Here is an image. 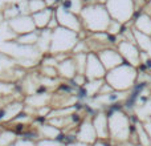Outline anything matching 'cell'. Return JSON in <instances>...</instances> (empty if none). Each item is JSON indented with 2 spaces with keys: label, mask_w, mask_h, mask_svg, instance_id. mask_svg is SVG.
Segmentation results:
<instances>
[{
  "label": "cell",
  "mask_w": 151,
  "mask_h": 146,
  "mask_svg": "<svg viewBox=\"0 0 151 146\" xmlns=\"http://www.w3.org/2000/svg\"><path fill=\"white\" fill-rule=\"evenodd\" d=\"M91 146H111L110 141H105V139H97Z\"/></svg>",
  "instance_id": "32"
},
{
  "label": "cell",
  "mask_w": 151,
  "mask_h": 146,
  "mask_svg": "<svg viewBox=\"0 0 151 146\" xmlns=\"http://www.w3.org/2000/svg\"><path fill=\"white\" fill-rule=\"evenodd\" d=\"M53 16H55V9H53V8H48V7L45 8V9L33 13L32 19H33V23H35V25H36V29H39V31L47 29L50 20L53 19Z\"/></svg>",
  "instance_id": "17"
},
{
  "label": "cell",
  "mask_w": 151,
  "mask_h": 146,
  "mask_svg": "<svg viewBox=\"0 0 151 146\" xmlns=\"http://www.w3.org/2000/svg\"><path fill=\"white\" fill-rule=\"evenodd\" d=\"M64 146H91V145L85 144V142H80V141H77V139H74V141L68 142V144H65Z\"/></svg>",
  "instance_id": "31"
},
{
  "label": "cell",
  "mask_w": 151,
  "mask_h": 146,
  "mask_svg": "<svg viewBox=\"0 0 151 146\" xmlns=\"http://www.w3.org/2000/svg\"><path fill=\"white\" fill-rule=\"evenodd\" d=\"M115 48L121 53L125 63L130 64V65L135 66V68H138L142 64L141 63V51H139L137 43L126 40V39H121V40H118Z\"/></svg>",
  "instance_id": "6"
},
{
  "label": "cell",
  "mask_w": 151,
  "mask_h": 146,
  "mask_svg": "<svg viewBox=\"0 0 151 146\" xmlns=\"http://www.w3.org/2000/svg\"><path fill=\"white\" fill-rule=\"evenodd\" d=\"M36 146H64V144L58 139H39Z\"/></svg>",
  "instance_id": "27"
},
{
  "label": "cell",
  "mask_w": 151,
  "mask_h": 146,
  "mask_svg": "<svg viewBox=\"0 0 151 146\" xmlns=\"http://www.w3.org/2000/svg\"><path fill=\"white\" fill-rule=\"evenodd\" d=\"M76 139L80 142H85V144L93 145L97 141V133L94 130L93 122H91V117H83L82 121L78 124L77 129L74 132Z\"/></svg>",
  "instance_id": "10"
},
{
  "label": "cell",
  "mask_w": 151,
  "mask_h": 146,
  "mask_svg": "<svg viewBox=\"0 0 151 146\" xmlns=\"http://www.w3.org/2000/svg\"><path fill=\"white\" fill-rule=\"evenodd\" d=\"M24 101H13L9 104H5L4 106L0 109V124H9L17 117L19 114H21L24 110Z\"/></svg>",
  "instance_id": "12"
},
{
  "label": "cell",
  "mask_w": 151,
  "mask_h": 146,
  "mask_svg": "<svg viewBox=\"0 0 151 146\" xmlns=\"http://www.w3.org/2000/svg\"><path fill=\"white\" fill-rule=\"evenodd\" d=\"M60 4L64 8H66L68 11H70V12L80 16L81 11H82L83 5H85V1L83 0H61Z\"/></svg>",
  "instance_id": "25"
},
{
  "label": "cell",
  "mask_w": 151,
  "mask_h": 146,
  "mask_svg": "<svg viewBox=\"0 0 151 146\" xmlns=\"http://www.w3.org/2000/svg\"><path fill=\"white\" fill-rule=\"evenodd\" d=\"M9 29L16 35V37L20 35H25L29 32L36 31V25L33 23L32 15H17L16 17L5 21Z\"/></svg>",
  "instance_id": "8"
},
{
  "label": "cell",
  "mask_w": 151,
  "mask_h": 146,
  "mask_svg": "<svg viewBox=\"0 0 151 146\" xmlns=\"http://www.w3.org/2000/svg\"><path fill=\"white\" fill-rule=\"evenodd\" d=\"M50 96L52 94L49 93H35L31 94V96H27L25 100H24V104L28 105L29 108H33V109H40L42 106H47L50 102Z\"/></svg>",
  "instance_id": "19"
},
{
  "label": "cell",
  "mask_w": 151,
  "mask_h": 146,
  "mask_svg": "<svg viewBox=\"0 0 151 146\" xmlns=\"http://www.w3.org/2000/svg\"><path fill=\"white\" fill-rule=\"evenodd\" d=\"M39 33L40 31L36 29L33 32H29V33H25V35H20V36L16 37V41L21 45H28V47H36V43L39 40Z\"/></svg>",
  "instance_id": "23"
},
{
  "label": "cell",
  "mask_w": 151,
  "mask_h": 146,
  "mask_svg": "<svg viewBox=\"0 0 151 146\" xmlns=\"http://www.w3.org/2000/svg\"><path fill=\"white\" fill-rule=\"evenodd\" d=\"M80 20L82 29L88 33L107 32L109 24L111 21L109 12L102 3H89L85 4L80 13Z\"/></svg>",
  "instance_id": "2"
},
{
  "label": "cell",
  "mask_w": 151,
  "mask_h": 146,
  "mask_svg": "<svg viewBox=\"0 0 151 146\" xmlns=\"http://www.w3.org/2000/svg\"><path fill=\"white\" fill-rule=\"evenodd\" d=\"M105 7L111 20L119 21L121 24H127L137 13L134 0H106Z\"/></svg>",
  "instance_id": "5"
},
{
  "label": "cell",
  "mask_w": 151,
  "mask_h": 146,
  "mask_svg": "<svg viewBox=\"0 0 151 146\" xmlns=\"http://www.w3.org/2000/svg\"><path fill=\"white\" fill-rule=\"evenodd\" d=\"M57 72H58V77L61 80H69L72 81L73 77L77 74V66H76V61L73 59V56H68L64 60H61L57 64Z\"/></svg>",
  "instance_id": "14"
},
{
  "label": "cell",
  "mask_w": 151,
  "mask_h": 146,
  "mask_svg": "<svg viewBox=\"0 0 151 146\" xmlns=\"http://www.w3.org/2000/svg\"><path fill=\"white\" fill-rule=\"evenodd\" d=\"M123 25L125 24H121L119 21L111 20L109 24V28H107V33L111 35V36H119L123 32Z\"/></svg>",
  "instance_id": "26"
},
{
  "label": "cell",
  "mask_w": 151,
  "mask_h": 146,
  "mask_svg": "<svg viewBox=\"0 0 151 146\" xmlns=\"http://www.w3.org/2000/svg\"><path fill=\"white\" fill-rule=\"evenodd\" d=\"M80 41L78 33L64 27H57L52 31L50 37V55H72L74 47Z\"/></svg>",
  "instance_id": "4"
},
{
  "label": "cell",
  "mask_w": 151,
  "mask_h": 146,
  "mask_svg": "<svg viewBox=\"0 0 151 146\" xmlns=\"http://www.w3.org/2000/svg\"><path fill=\"white\" fill-rule=\"evenodd\" d=\"M97 56H98V59L101 60L102 65L105 66L106 72L111 71V69L117 68L118 65H121V64L125 63L123 59H122V56H121V53L118 52L115 47L104 48V49H101V51L97 52Z\"/></svg>",
  "instance_id": "11"
},
{
  "label": "cell",
  "mask_w": 151,
  "mask_h": 146,
  "mask_svg": "<svg viewBox=\"0 0 151 146\" xmlns=\"http://www.w3.org/2000/svg\"><path fill=\"white\" fill-rule=\"evenodd\" d=\"M111 146H135V145H133L131 142H125V144H114Z\"/></svg>",
  "instance_id": "35"
},
{
  "label": "cell",
  "mask_w": 151,
  "mask_h": 146,
  "mask_svg": "<svg viewBox=\"0 0 151 146\" xmlns=\"http://www.w3.org/2000/svg\"><path fill=\"white\" fill-rule=\"evenodd\" d=\"M88 80H104L106 76V69L102 65L101 60L98 59L97 53L89 52L88 57H86V66H85V73Z\"/></svg>",
  "instance_id": "9"
},
{
  "label": "cell",
  "mask_w": 151,
  "mask_h": 146,
  "mask_svg": "<svg viewBox=\"0 0 151 146\" xmlns=\"http://www.w3.org/2000/svg\"><path fill=\"white\" fill-rule=\"evenodd\" d=\"M107 125H109V141L111 145L130 142L134 125L131 122V117L123 109L111 106L110 112L107 113Z\"/></svg>",
  "instance_id": "1"
},
{
  "label": "cell",
  "mask_w": 151,
  "mask_h": 146,
  "mask_svg": "<svg viewBox=\"0 0 151 146\" xmlns=\"http://www.w3.org/2000/svg\"><path fill=\"white\" fill-rule=\"evenodd\" d=\"M135 146H139V145H135Z\"/></svg>",
  "instance_id": "38"
},
{
  "label": "cell",
  "mask_w": 151,
  "mask_h": 146,
  "mask_svg": "<svg viewBox=\"0 0 151 146\" xmlns=\"http://www.w3.org/2000/svg\"><path fill=\"white\" fill-rule=\"evenodd\" d=\"M3 130V126H0V132H1Z\"/></svg>",
  "instance_id": "37"
},
{
  "label": "cell",
  "mask_w": 151,
  "mask_h": 146,
  "mask_svg": "<svg viewBox=\"0 0 151 146\" xmlns=\"http://www.w3.org/2000/svg\"><path fill=\"white\" fill-rule=\"evenodd\" d=\"M36 134L39 137V139H61L63 132L60 129H57L56 126L48 124L47 121H44V124L36 126Z\"/></svg>",
  "instance_id": "15"
},
{
  "label": "cell",
  "mask_w": 151,
  "mask_h": 146,
  "mask_svg": "<svg viewBox=\"0 0 151 146\" xmlns=\"http://www.w3.org/2000/svg\"><path fill=\"white\" fill-rule=\"evenodd\" d=\"M143 124H145V126H146L147 132H149V134H150V137H151V121H150V122H143Z\"/></svg>",
  "instance_id": "34"
},
{
  "label": "cell",
  "mask_w": 151,
  "mask_h": 146,
  "mask_svg": "<svg viewBox=\"0 0 151 146\" xmlns=\"http://www.w3.org/2000/svg\"><path fill=\"white\" fill-rule=\"evenodd\" d=\"M133 28L143 35L151 36V16L143 11H141V13H137L133 23Z\"/></svg>",
  "instance_id": "18"
},
{
  "label": "cell",
  "mask_w": 151,
  "mask_h": 146,
  "mask_svg": "<svg viewBox=\"0 0 151 146\" xmlns=\"http://www.w3.org/2000/svg\"><path fill=\"white\" fill-rule=\"evenodd\" d=\"M12 90H13V85L0 81V96H8V94L12 93Z\"/></svg>",
  "instance_id": "29"
},
{
  "label": "cell",
  "mask_w": 151,
  "mask_h": 146,
  "mask_svg": "<svg viewBox=\"0 0 151 146\" xmlns=\"http://www.w3.org/2000/svg\"><path fill=\"white\" fill-rule=\"evenodd\" d=\"M105 80H88L82 86V90L85 92L86 97H96L99 93Z\"/></svg>",
  "instance_id": "22"
},
{
  "label": "cell",
  "mask_w": 151,
  "mask_h": 146,
  "mask_svg": "<svg viewBox=\"0 0 151 146\" xmlns=\"http://www.w3.org/2000/svg\"><path fill=\"white\" fill-rule=\"evenodd\" d=\"M134 125V132H135L137 139H138V145L139 146H151V137L147 132L146 126H145L143 122L137 120Z\"/></svg>",
  "instance_id": "20"
},
{
  "label": "cell",
  "mask_w": 151,
  "mask_h": 146,
  "mask_svg": "<svg viewBox=\"0 0 151 146\" xmlns=\"http://www.w3.org/2000/svg\"><path fill=\"white\" fill-rule=\"evenodd\" d=\"M88 81V78H86V76L85 74H81V73H77V74L73 77V80H72V82L74 84V85H77V86H81L82 88L83 86V84Z\"/></svg>",
  "instance_id": "30"
},
{
  "label": "cell",
  "mask_w": 151,
  "mask_h": 146,
  "mask_svg": "<svg viewBox=\"0 0 151 146\" xmlns=\"http://www.w3.org/2000/svg\"><path fill=\"white\" fill-rule=\"evenodd\" d=\"M19 138V134L9 128H3L0 132V146H11L16 139Z\"/></svg>",
  "instance_id": "24"
},
{
  "label": "cell",
  "mask_w": 151,
  "mask_h": 146,
  "mask_svg": "<svg viewBox=\"0 0 151 146\" xmlns=\"http://www.w3.org/2000/svg\"><path fill=\"white\" fill-rule=\"evenodd\" d=\"M142 11H143V12H146L147 15L151 16V0H149V1L145 4V7L142 8Z\"/></svg>",
  "instance_id": "33"
},
{
  "label": "cell",
  "mask_w": 151,
  "mask_h": 146,
  "mask_svg": "<svg viewBox=\"0 0 151 146\" xmlns=\"http://www.w3.org/2000/svg\"><path fill=\"white\" fill-rule=\"evenodd\" d=\"M94 130L97 133V138L109 141V125H107V113L99 110L91 117Z\"/></svg>",
  "instance_id": "13"
},
{
  "label": "cell",
  "mask_w": 151,
  "mask_h": 146,
  "mask_svg": "<svg viewBox=\"0 0 151 146\" xmlns=\"http://www.w3.org/2000/svg\"><path fill=\"white\" fill-rule=\"evenodd\" d=\"M11 146H36V142H35L33 139L24 138V137L21 138V137H19V138L16 139Z\"/></svg>",
  "instance_id": "28"
},
{
  "label": "cell",
  "mask_w": 151,
  "mask_h": 146,
  "mask_svg": "<svg viewBox=\"0 0 151 146\" xmlns=\"http://www.w3.org/2000/svg\"><path fill=\"white\" fill-rule=\"evenodd\" d=\"M50 37H52V31L50 29H41L39 33V40L36 43V48L42 56L49 53L50 47Z\"/></svg>",
  "instance_id": "21"
},
{
  "label": "cell",
  "mask_w": 151,
  "mask_h": 146,
  "mask_svg": "<svg viewBox=\"0 0 151 146\" xmlns=\"http://www.w3.org/2000/svg\"><path fill=\"white\" fill-rule=\"evenodd\" d=\"M3 20H4V17H3V13H1V11H0V24L3 23Z\"/></svg>",
  "instance_id": "36"
},
{
  "label": "cell",
  "mask_w": 151,
  "mask_h": 146,
  "mask_svg": "<svg viewBox=\"0 0 151 146\" xmlns=\"http://www.w3.org/2000/svg\"><path fill=\"white\" fill-rule=\"evenodd\" d=\"M55 17L58 23V27L68 28V29H70V31L77 32V33L83 31L82 24H81V20H80V16L70 12V11H68L61 4L55 8Z\"/></svg>",
  "instance_id": "7"
},
{
  "label": "cell",
  "mask_w": 151,
  "mask_h": 146,
  "mask_svg": "<svg viewBox=\"0 0 151 146\" xmlns=\"http://www.w3.org/2000/svg\"><path fill=\"white\" fill-rule=\"evenodd\" d=\"M133 109L138 121H141V122H150L151 121V94L145 101L135 102Z\"/></svg>",
  "instance_id": "16"
},
{
  "label": "cell",
  "mask_w": 151,
  "mask_h": 146,
  "mask_svg": "<svg viewBox=\"0 0 151 146\" xmlns=\"http://www.w3.org/2000/svg\"><path fill=\"white\" fill-rule=\"evenodd\" d=\"M138 76V68L127 63H123L117 68L107 71L104 80L115 92H131V89L137 84Z\"/></svg>",
  "instance_id": "3"
}]
</instances>
